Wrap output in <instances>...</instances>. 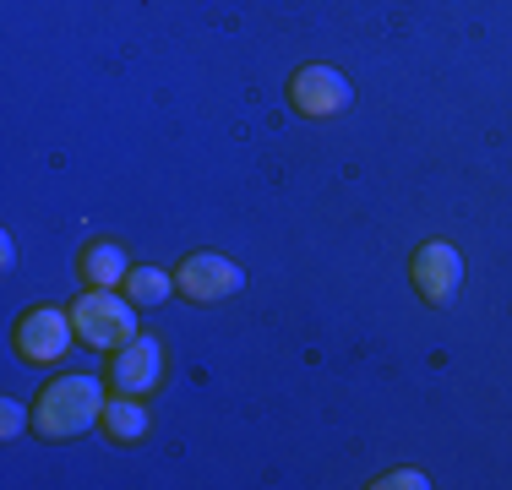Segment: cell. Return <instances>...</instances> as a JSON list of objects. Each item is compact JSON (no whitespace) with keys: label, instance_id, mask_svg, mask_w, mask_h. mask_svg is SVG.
<instances>
[{"label":"cell","instance_id":"cell-1","mask_svg":"<svg viewBox=\"0 0 512 490\" xmlns=\"http://www.w3.org/2000/svg\"><path fill=\"white\" fill-rule=\"evenodd\" d=\"M104 414V392L93 376H55L33 403V425L44 441H77Z\"/></svg>","mask_w":512,"mask_h":490},{"label":"cell","instance_id":"cell-2","mask_svg":"<svg viewBox=\"0 0 512 490\" xmlns=\"http://www.w3.org/2000/svg\"><path fill=\"white\" fill-rule=\"evenodd\" d=\"M71 327H77V338L88 343V349L115 354L120 343L137 338V305L120 300L115 289H88V294H77V305H71Z\"/></svg>","mask_w":512,"mask_h":490},{"label":"cell","instance_id":"cell-3","mask_svg":"<svg viewBox=\"0 0 512 490\" xmlns=\"http://www.w3.org/2000/svg\"><path fill=\"white\" fill-rule=\"evenodd\" d=\"M158 382H164V343L158 338L137 333L109 354V387L120 398H148V392H158Z\"/></svg>","mask_w":512,"mask_h":490},{"label":"cell","instance_id":"cell-4","mask_svg":"<svg viewBox=\"0 0 512 490\" xmlns=\"http://www.w3.org/2000/svg\"><path fill=\"white\" fill-rule=\"evenodd\" d=\"M349 98H355V88H349V77L338 66H300L295 77H289V104H295V115H306V120L344 115Z\"/></svg>","mask_w":512,"mask_h":490},{"label":"cell","instance_id":"cell-5","mask_svg":"<svg viewBox=\"0 0 512 490\" xmlns=\"http://www.w3.org/2000/svg\"><path fill=\"white\" fill-rule=\"evenodd\" d=\"M240 284H246V273H240L229 256H218V251L186 256V262H180V273H175V289L186 294V300H197V305L229 300V294H240Z\"/></svg>","mask_w":512,"mask_h":490},{"label":"cell","instance_id":"cell-6","mask_svg":"<svg viewBox=\"0 0 512 490\" xmlns=\"http://www.w3.org/2000/svg\"><path fill=\"white\" fill-rule=\"evenodd\" d=\"M71 311H55V305H39V311H28L17 322V354L28 365H55L60 354L71 349Z\"/></svg>","mask_w":512,"mask_h":490},{"label":"cell","instance_id":"cell-7","mask_svg":"<svg viewBox=\"0 0 512 490\" xmlns=\"http://www.w3.org/2000/svg\"><path fill=\"white\" fill-rule=\"evenodd\" d=\"M409 278H414V289H420L425 305H447L463 284V256L447 240H425L409 262Z\"/></svg>","mask_w":512,"mask_h":490},{"label":"cell","instance_id":"cell-8","mask_svg":"<svg viewBox=\"0 0 512 490\" xmlns=\"http://www.w3.org/2000/svg\"><path fill=\"white\" fill-rule=\"evenodd\" d=\"M77 267H82V278H88L93 289H120V284H126V273H131V267H126V251H120L115 240L88 245Z\"/></svg>","mask_w":512,"mask_h":490},{"label":"cell","instance_id":"cell-9","mask_svg":"<svg viewBox=\"0 0 512 490\" xmlns=\"http://www.w3.org/2000/svg\"><path fill=\"white\" fill-rule=\"evenodd\" d=\"M99 425L109 431V441H126V447H131V441L148 436V409H142V398H120V392H115V398L104 403Z\"/></svg>","mask_w":512,"mask_h":490},{"label":"cell","instance_id":"cell-10","mask_svg":"<svg viewBox=\"0 0 512 490\" xmlns=\"http://www.w3.org/2000/svg\"><path fill=\"white\" fill-rule=\"evenodd\" d=\"M169 289H175V278L158 273V267H131L126 273V300L131 305H164Z\"/></svg>","mask_w":512,"mask_h":490},{"label":"cell","instance_id":"cell-11","mask_svg":"<svg viewBox=\"0 0 512 490\" xmlns=\"http://www.w3.org/2000/svg\"><path fill=\"white\" fill-rule=\"evenodd\" d=\"M431 485V474L425 469H393V474H376L371 490H425Z\"/></svg>","mask_w":512,"mask_h":490},{"label":"cell","instance_id":"cell-12","mask_svg":"<svg viewBox=\"0 0 512 490\" xmlns=\"http://www.w3.org/2000/svg\"><path fill=\"white\" fill-rule=\"evenodd\" d=\"M22 425H28V409H22V403H0V431H6V441H17L22 436Z\"/></svg>","mask_w":512,"mask_h":490}]
</instances>
